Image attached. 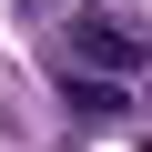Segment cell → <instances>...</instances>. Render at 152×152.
I'll return each instance as SVG.
<instances>
[{
	"mask_svg": "<svg viewBox=\"0 0 152 152\" xmlns=\"http://www.w3.org/2000/svg\"><path fill=\"white\" fill-rule=\"evenodd\" d=\"M71 51L102 61L112 81H122V71H142V31H132V20H112V10H81V20H71Z\"/></svg>",
	"mask_w": 152,
	"mask_h": 152,
	"instance_id": "cell-1",
	"label": "cell"
},
{
	"mask_svg": "<svg viewBox=\"0 0 152 152\" xmlns=\"http://www.w3.org/2000/svg\"><path fill=\"white\" fill-rule=\"evenodd\" d=\"M61 91H71V112H91V122H112V112H122V81H91V71H71Z\"/></svg>",
	"mask_w": 152,
	"mask_h": 152,
	"instance_id": "cell-2",
	"label": "cell"
},
{
	"mask_svg": "<svg viewBox=\"0 0 152 152\" xmlns=\"http://www.w3.org/2000/svg\"><path fill=\"white\" fill-rule=\"evenodd\" d=\"M142 152H152V142H142Z\"/></svg>",
	"mask_w": 152,
	"mask_h": 152,
	"instance_id": "cell-3",
	"label": "cell"
}]
</instances>
